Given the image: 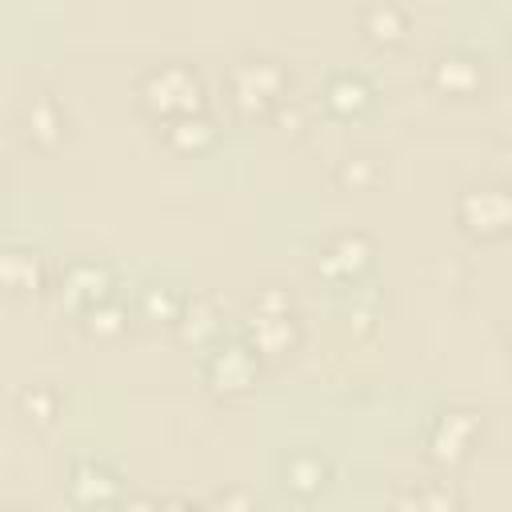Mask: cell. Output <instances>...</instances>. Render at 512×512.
<instances>
[{"label":"cell","instance_id":"obj_1","mask_svg":"<svg viewBox=\"0 0 512 512\" xmlns=\"http://www.w3.org/2000/svg\"><path fill=\"white\" fill-rule=\"evenodd\" d=\"M252 352L264 360V356H284L300 344V316H296V304H292V292L280 288V284H264L252 292L248 300V316L240 320L236 328Z\"/></svg>","mask_w":512,"mask_h":512},{"label":"cell","instance_id":"obj_2","mask_svg":"<svg viewBox=\"0 0 512 512\" xmlns=\"http://www.w3.org/2000/svg\"><path fill=\"white\" fill-rule=\"evenodd\" d=\"M136 104L152 116V120H176L188 112L204 108V80L192 64L184 60H164L140 72L136 80Z\"/></svg>","mask_w":512,"mask_h":512},{"label":"cell","instance_id":"obj_3","mask_svg":"<svg viewBox=\"0 0 512 512\" xmlns=\"http://www.w3.org/2000/svg\"><path fill=\"white\" fill-rule=\"evenodd\" d=\"M224 92L240 112L272 116L288 96V68L268 52H244L224 68Z\"/></svg>","mask_w":512,"mask_h":512},{"label":"cell","instance_id":"obj_4","mask_svg":"<svg viewBox=\"0 0 512 512\" xmlns=\"http://www.w3.org/2000/svg\"><path fill=\"white\" fill-rule=\"evenodd\" d=\"M256 376H260V356L236 328H224L216 340L200 348V380L208 384V392L244 396L256 384Z\"/></svg>","mask_w":512,"mask_h":512},{"label":"cell","instance_id":"obj_5","mask_svg":"<svg viewBox=\"0 0 512 512\" xmlns=\"http://www.w3.org/2000/svg\"><path fill=\"white\" fill-rule=\"evenodd\" d=\"M452 216L472 240H500L512 224V196L504 184H468L456 196Z\"/></svg>","mask_w":512,"mask_h":512},{"label":"cell","instance_id":"obj_6","mask_svg":"<svg viewBox=\"0 0 512 512\" xmlns=\"http://www.w3.org/2000/svg\"><path fill=\"white\" fill-rule=\"evenodd\" d=\"M480 432H484V420H480L476 408H468V404H448V408H440V412L428 420V428H424V452H428V460H436V464H460V460L472 456Z\"/></svg>","mask_w":512,"mask_h":512},{"label":"cell","instance_id":"obj_7","mask_svg":"<svg viewBox=\"0 0 512 512\" xmlns=\"http://www.w3.org/2000/svg\"><path fill=\"white\" fill-rule=\"evenodd\" d=\"M372 256H376V240L368 232H360V228L332 232V236H324V244L316 252V272L332 288H348V284L364 280V272L372 268Z\"/></svg>","mask_w":512,"mask_h":512},{"label":"cell","instance_id":"obj_8","mask_svg":"<svg viewBox=\"0 0 512 512\" xmlns=\"http://www.w3.org/2000/svg\"><path fill=\"white\" fill-rule=\"evenodd\" d=\"M64 488H68V500L76 508H88V512H112L116 500L124 496L120 472L108 460H100V456H76L68 464Z\"/></svg>","mask_w":512,"mask_h":512},{"label":"cell","instance_id":"obj_9","mask_svg":"<svg viewBox=\"0 0 512 512\" xmlns=\"http://www.w3.org/2000/svg\"><path fill=\"white\" fill-rule=\"evenodd\" d=\"M116 280L120 276L104 256H76L60 272V300L80 316L84 308L116 296Z\"/></svg>","mask_w":512,"mask_h":512},{"label":"cell","instance_id":"obj_10","mask_svg":"<svg viewBox=\"0 0 512 512\" xmlns=\"http://www.w3.org/2000/svg\"><path fill=\"white\" fill-rule=\"evenodd\" d=\"M20 132H24V140H28L32 148L56 152V148L64 144V136H68V108L60 104V96L48 92V88L32 92V96L20 104Z\"/></svg>","mask_w":512,"mask_h":512},{"label":"cell","instance_id":"obj_11","mask_svg":"<svg viewBox=\"0 0 512 512\" xmlns=\"http://www.w3.org/2000/svg\"><path fill=\"white\" fill-rule=\"evenodd\" d=\"M332 472L336 468H332V460L320 448H292L280 460V484L296 500H316L332 484Z\"/></svg>","mask_w":512,"mask_h":512},{"label":"cell","instance_id":"obj_12","mask_svg":"<svg viewBox=\"0 0 512 512\" xmlns=\"http://www.w3.org/2000/svg\"><path fill=\"white\" fill-rule=\"evenodd\" d=\"M428 80L444 96H476L484 84V64L468 48H444L428 68Z\"/></svg>","mask_w":512,"mask_h":512},{"label":"cell","instance_id":"obj_13","mask_svg":"<svg viewBox=\"0 0 512 512\" xmlns=\"http://www.w3.org/2000/svg\"><path fill=\"white\" fill-rule=\"evenodd\" d=\"M372 96H376V88L360 68H332L320 88V100L332 116H356L372 104Z\"/></svg>","mask_w":512,"mask_h":512},{"label":"cell","instance_id":"obj_14","mask_svg":"<svg viewBox=\"0 0 512 512\" xmlns=\"http://www.w3.org/2000/svg\"><path fill=\"white\" fill-rule=\"evenodd\" d=\"M160 132H164V144L172 152H180V156H200V152L216 148V140H220V128L208 116V108L188 112V116H176V120H164Z\"/></svg>","mask_w":512,"mask_h":512},{"label":"cell","instance_id":"obj_15","mask_svg":"<svg viewBox=\"0 0 512 512\" xmlns=\"http://www.w3.org/2000/svg\"><path fill=\"white\" fill-rule=\"evenodd\" d=\"M0 288L8 292H36L44 288V260L28 244H4L0 248Z\"/></svg>","mask_w":512,"mask_h":512},{"label":"cell","instance_id":"obj_16","mask_svg":"<svg viewBox=\"0 0 512 512\" xmlns=\"http://www.w3.org/2000/svg\"><path fill=\"white\" fill-rule=\"evenodd\" d=\"M176 332H180L188 344H196V348H204L208 340H216V336L224 332V316H220L216 296H204V292H200V296H184Z\"/></svg>","mask_w":512,"mask_h":512},{"label":"cell","instance_id":"obj_17","mask_svg":"<svg viewBox=\"0 0 512 512\" xmlns=\"http://www.w3.org/2000/svg\"><path fill=\"white\" fill-rule=\"evenodd\" d=\"M360 32L376 44H396L408 32V8L396 0H372L360 8Z\"/></svg>","mask_w":512,"mask_h":512},{"label":"cell","instance_id":"obj_18","mask_svg":"<svg viewBox=\"0 0 512 512\" xmlns=\"http://www.w3.org/2000/svg\"><path fill=\"white\" fill-rule=\"evenodd\" d=\"M184 288H176V284H160V280H148V284H140V292H136V316L140 320H152V324H172L176 328V320H180V308H184Z\"/></svg>","mask_w":512,"mask_h":512},{"label":"cell","instance_id":"obj_19","mask_svg":"<svg viewBox=\"0 0 512 512\" xmlns=\"http://www.w3.org/2000/svg\"><path fill=\"white\" fill-rule=\"evenodd\" d=\"M80 328L92 340H116L128 328V304L120 296H108V300H100V304L80 312Z\"/></svg>","mask_w":512,"mask_h":512},{"label":"cell","instance_id":"obj_20","mask_svg":"<svg viewBox=\"0 0 512 512\" xmlns=\"http://www.w3.org/2000/svg\"><path fill=\"white\" fill-rule=\"evenodd\" d=\"M16 408L28 424L52 428L56 416H60V392H56V384H24L20 396H16Z\"/></svg>","mask_w":512,"mask_h":512},{"label":"cell","instance_id":"obj_21","mask_svg":"<svg viewBox=\"0 0 512 512\" xmlns=\"http://www.w3.org/2000/svg\"><path fill=\"white\" fill-rule=\"evenodd\" d=\"M384 180V164L372 156V152H348L340 164H336V184L348 188V192H368Z\"/></svg>","mask_w":512,"mask_h":512},{"label":"cell","instance_id":"obj_22","mask_svg":"<svg viewBox=\"0 0 512 512\" xmlns=\"http://www.w3.org/2000/svg\"><path fill=\"white\" fill-rule=\"evenodd\" d=\"M412 492L424 504V512H468L464 496L448 480H420V484H412Z\"/></svg>","mask_w":512,"mask_h":512},{"label":"cell","instance_id":"obj_23","mask_svg":"<svg viewBox=\"0 0 512 512\" xmlns=\"http://www.w3.org/2000/svg\"><path fill=\"white\" fill-rule=\"evenodd\" d=\"M208 512H256V496L244 484H224L212 492Z\"/></svg>","mask_w":512,"mask_h":512},{"label":"cell","instance_id":"obj_24","mask_svg":"<svg viewBox=\"0 0 512 512\" xmlns=\"http://www.w3.org/2000/svg\"><path fill=\"white\" fill-rule=\"evenodd\" d=\"M160 512H208V504L196 500V496L176 492V496H164V500H160Z\"/></svg>","mask_w":512,"mask_h":512},{"label":"cell","instance_id":"obj_25","mask_svg":"<svg viewBox=\"0 0 512 512\" xmlns=\"http://www.w3.org/2000/svg\"><path fill=\"white\" fill-rule=\"evenodd\" d=\"M112 512H160V500H152V496H120Z\"/></svg>","mask_w":512,"mask_h":512},{"label":"cell","instance_id":"obj_26","mask_svg":"<svg viewBox=\"0 0 512 512\" xmlns=\"http://www.w3.org/2000/svg\"><path fill=\"white\" fill-rule=\"evenodd\" d=\"M388 512H424V504L416 500V492H412V484H408V488H400V492L392 496Z\"/></svg>","mask_w":512,"mask_h":512},{"label":"cell","instance_id":"obj_27","mask_svg":"<svg viewBox=\"0 0 512 512\" xmlns=\"http://www.w3.org/2000/svg\"><path fill=\"white\" fill-rule=\"evenodd\" d=\"M0 512H24V508H16V504H0Z\"/></svg>","mask_w":512,"mask_h":512}]
</instances>
